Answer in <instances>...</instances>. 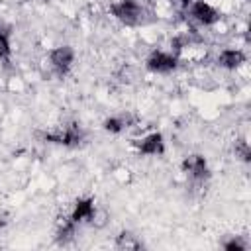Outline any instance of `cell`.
I'll use <instances>...</instances> for the list:
<instances>
[{
    "label": "cell",
    "instance_id": "obj_4",
    "mask_svg": "<svg viewBox=\"0 0 251 251\" xmlns=\"http://www.w3.org/2000/svg\"><path fill=\"white\" fill-rule=\"evenodd\" d=\"M214 61H216V65L222 71H227V73H233L235 71V73H239L247 65V53H245L243 47H231V45H227V47H222L216 53Z\"/></svg>",
    "mask_w": 251,
    "mask_h": 251
},
{
    "label": "cell",
    "instance_id": "obj_2",
    "mask_svg": "<svg viewBox=\"0 0 251 251\" xmlns=\"http://www.w3.org/2000/svg\"><path fill=\"white\" fill-rule=\"evenodd\" d=\"M178 63H180L178 55L171 47H155L149 51V55L145 59L147 71H151L155 75H171L176 71Z\"/></svg>",
    "mask_w": 251,
    "mask_h": 251
},
{
    "label": "cell",
    "instance_id": "obj_1",
    "mask_svg": "<svg viewBox=\"0 0 251 251\" xmlns=\"http://www.w3.org/2000/svg\"><path fill=\"white\" fill-rule=\"evenodd\" d=\"M75 61H76V53L71 45H55V47L47 49V53L43 57V63L47 65L49 73L57 75V76L69 75L71 69L75 67Z\"/></svg>",
    "mask_w": 251,
    "mask_h": 251
},
{
    "label": "cell",
    "instance_id": "obj_3",
    "mask_svg": "<svg viewBox=\"0 0 251 251\" xmlns=\"http://www.w3.org/2000/svg\"><path fill=\"white\" fill-rule=\"evenodd\" d=\"M110 14L124 25H141L143 24V16H145V8L139 0H116L110 4Z\"/></svg>",
    "mask_w": 251,
    "mask_h": 251
},
{
    "label": "cell",
    "instance_id": "obj_6",
    "mask_svg": "<svg viewBox=\"0 0 251 251\" xmlns=\"http://www.w3.org/2000/svg\"><path fill=\"white\" fill-rule=\"evenodd\" d=\"M88 224L94 227V229H104L108 224H110V212L102 206H94L90 218H88Z\"/></svg>",
    "mask_w": 251,
    "mask_h": 251
},
{
    "label": "cell",
    "instance_id": "obj_7",
    "mask_svg": "<svg viewBox=\"0 0 251 251\" xmlns=\"http://www.w3.org/2000/svg\"><path fill=\"white\" fill-rule=\"evenodd\" d=\"M114 245H116L118 249H139V247H141V241L137 239V235H133V233H129V231H122V233L116 235Z\"/></svg>",
    "mask_w": 251,
    "mask_h": 251
},
{
    "label": "cell",
    "instance_id": "obj_8",
    "mask_svg": "<svg viewBox=\"0 0 251 251\" xmlns=\"http://www.w3.org/2000/svg\"><path fill=\"white\" fill-rule=\"evenodd\" d=\"M12 53V43H10V35L8 31L0 29V61H6Z\"/></svg>",
    "mask_w": 251,
    "mask_h": 251
},
{
    "label": "cell",
    "instance_id": "obj_5",
    "mask_svg": "<svg viewBox=\"0 0 251 251\" xmlns=\"http://www.w3.org/2000/svg\"><path fill=\"white\" fill-rule=\"evenodd\" d=\"M137 153L143 157H159L165 153V137L161 131L141 133L137 139Z\"/></svg>",
    "mask_w": 251,
    "mask_h": 251
}]
</instances>
